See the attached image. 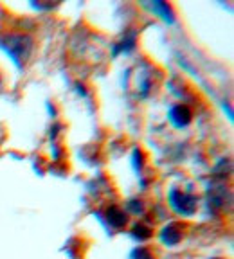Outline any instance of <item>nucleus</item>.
<instances>
[{
    "label": "nucleus",
    "mask_w": 234,
    "mask_h": 259,
    "mask_svg": "<svg viewBox=\"0 0 234 259\" xmlns=\"http://www.w3.org/2000/svg\"><path fill=\"white\" fill-rule=\"evenodd\" d=\"M132 259H153V255H151V252H149L148 248L139 247V248H135V250H133Z\"/></svg>",
    "instance_id": "nucleus-8"
},
{
    "label": "nucleus",
    "mask_w": 234,
    "mask_h": 259,
    "mask_svg": "<svg viewBox=\"0 0 234 259\" xmlns=\"http://www.w3.org/2000/svg\"><path fill=\"white\" fill-rule=\"evenodd\" d=\"M148 8H151L153 11H157L159 16H162L166 22H170V24H173V22H175L171 6H168L166 2H153V4H148Z\"/></svg>",
    "instance_id": "nucleus-6"
},
{
    "label": "nucleus",
    "mask_w": 234,
    "mask_h": 259,
    "mask_svg": "<svg viewBox=\"0 0 234 259\" xmlns=\"http://www.w3.org/2000/svg\"><path fill=\"white\" fill-rule=\"evenodd\" d=\"M0 85H2V79H0Z\"/></svg>",
    "instance_id": "nucleus-10"
},
{
    "label": "nucleus",
    "mask_w": 234,
    "mask_h": 259,
    "mask_svg": "<svg viewBox=\"0 0 234 259\" xmlns=\"http://www.w3.org/2000/svg\"><path fill=\"white\" fill-rule=\"evenodd\" d=\"M128 207L133 210V212H141L142 210V205H141V202L137 203V200H130L128 202Z\"/></svg>",
    "instance_id": "nucleus-9"
},
{
    "label": "nucleus",
    "mask_w": 234,
    "mask_h": 259,
    "mask_svg": "<svg viewBox=\"0 0 234 259\" xmlns=\"http://www.w3.org/2000/svg\"><path fill=\"white\" fill-rule=\"evenodd\" d=\"M106 220H108L110 225L115 227V229H121V227H125L126 223H128V216H126V212L121 209V207H117V205L108 207V210H106Z\"/></svg>",
    "instance_id": "nucleus-5"
},
{
    "label": "nucleus",
    "mask_w": 234,
    "mask_h": 259,
    "mask_svg": "<svg viewBox=\"0 0 234 259\" xmlns=\"http://www.w3.org/2000/svg\"><path fill=\"white\" fill-rule=\"evenodd\" d=\"M170 205L173 207L175 212L182 216H191L194 214V210L198 207V198L194 194L186 193L180 189H171L170 191Z\"/></svg>",
    "instance_id": "nucleus-2"
},
{
    "label": "nucleus",
    "mask_w": 234,
    "mask_h": 259,
    "mask_svg": "<svg viewBox=\"0 0 234 259\" xmlns=\"http://www.w3.org/2000/svg\"><path fill=\"white\" fill-rule=\"evenodd\" d=\"M161 239L166 243V245H170V247H173V245L180 243L182 227L178 225V223H170V225H166L164 229H162V232H161Z\"/></svg>",
    "instance_id": "nucleus-4"
},
{
    "label": "nucleus",
    "mask_w": 234,
    "mask_h": 259,
    "mask_svg": "<svg viewBox=\"0 0 234 259\" xmlns=\"http://www.w3.org/2000/svg\"><path fill=\"white\" fill-rule=\"evenodd\" d=\"M132 234H133V238H137V239H148V238H151V231H149V227L141 225V223L133 227Z\"/></svg>",
    "instance_id": "nucleus-7"
},
{
    "label": "nucleus",
    "mask_w": 234,
    "mask_h": 259,
    "mask_svg": "<svg viewBox=\"0 0 234 259\" xmlns=\"http://www.w3.org/2000/svg\"><path fill=\"white\" fill-rule=\"evenodd\" d=\"M0 45L13 58L18 67H24L32 53V38L27 34H8L0 40Z\"/></svg>",
    "instance_id": "nucleus-1"
},
{
    "label": "nucleus",
    "mask_w": 234,
    "mask_h": 259,
    "mask_svg": "<svg viewBox=\"0 0 234 259\" xmlns=\"http://www.w3.org/2000/svg\"><path fill=\"white\" fill-rule=\"evenodd\" d=\"M170 121L173 122L177 128H186V126L193 121V112H191L189 106L177 105L170 110Z\"/></svg>",
    "instance_id": "nucleus-3"
}]
</instances>
